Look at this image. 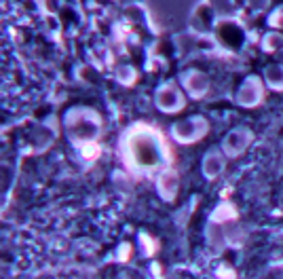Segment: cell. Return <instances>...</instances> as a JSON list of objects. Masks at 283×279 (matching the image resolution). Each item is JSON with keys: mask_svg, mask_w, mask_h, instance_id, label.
Listing matches in <instances>:
<instances>
[{"mask_svg": "<svg viewBox=\"0 0 283 279\" xmlns=\"http://www.w3.org/2000/svg\"><path fill=\"white\" fill-rule=\"evenodd\" d=\"M182 83H184L186 91L191 93L193 98H203V95L207 93V89H209V78H207V74H203V72H199V70L186 72L184 78H182Z\"/></svg>", "mask_w": 283, "mask_h": 279, "instance_id": "cell-7", "label": "cell"}, {"mask_svg": "<svg viewBox=\"0 0 283 279\" xmlns=\"http://www.w3.org/2000/svg\"><path fill=\"white\" fill-rule=\"evenodd\" d=\"M270 23L277 28H283V9H277L273 15H270Z\"/></svg>", "mask_w": 283, "mask_h": 279, "instance_id": "cell-11", "label": "cell"}, {"mask_svg": "<svg viewBox=\"0 0 283 279\" xmlns=\"http://www.w3.org/2000/svg\"><path fill=\"white\" fill-rule=\"evenodd\" d=\"M266 83L273 89H283V66H270V68H266Z\"/></svg>", "mask_w": 283, "mask_h": 279, "instance_id": "cell-10", "label": "cell"}, {"mask_svg": "<svg viewBox=\"0 0 283 279\" xmlns=\"http://www.w3.org/2000/svg\"><path fill=\"white\" fill-rule=\"evenodd\" d=\"M178 190V176L173 172H163L159 178V192L163 199H173Z\"/></svg>", "mask_w": 283, "mask_h": 279, "instance_id": "cell-9", "label": "cell"}, {"mask_svg": "<svg viewBox=\"0 0 283 279\" xmlns=\"http://www.w3.org/2000/svg\"><path fill=\"white\" fill-rule=\"evenodd\" d=\"M78 118H74V114L70 112L66 118V129H68V136L72 138L74 142H80L82 146L87 148V142H91L96 138V133L100 129V116L93 114L91 118H85V110H76Z\"/></svg>", "mask_w": 283, "mask_h": 279, "instance_id": "cell-2", "label": "cell"}, {"mask_svg": "<svg viewBox=\"0 0 283 279\" xmlns=\"http://www.w3.org/2000/svg\"><path fill=\"white\" fill-rule=\"evenodd\" d=\"M155 104L163 112H178L184 106V95L173 83H167V85H161V87L157 89Z\"/></svg>", "mask_w": 283, "mask_h": 279, "instance_id": "cell-4", "label": "cell"}, {"mask_svg": "<svg viewBox=\"0 0 283 279\" xmlns=\"http://www.w3.org/2000/svg\"><path fill=\"white\" fill-rule=\"evenodd\" d=\"M275 45H277V34H270L268 38H264V47H268V49H273Z\"/></svg>", "mask_w": 283, "mask_h": 279, "instance_id": "cell-12", "label": "cell"}, {"mask_svg": "<svg viewBox=\"0 0 283 279\" xmlns=\"http://www.w3.org/2000/svg\"><path fill=\"white\" fill-rule=\"evenodd\" d=\"M252 131L245 127H237L226 133V138L222 142V150L226 152L228 156H239L247 146L252 144Z\"/></svg>", "mask_w": 283, "mask_h": 279, "instance_id": "cell-5", "label": "cell"}, {"mask_svg": "<svg viewBox=\"0 0 283 279\" xmlns=\"http://www.w3.org/2000/svg\"><path fill=\"white\" fill-rule=\"evenodd\" d=\"M224 163H226V161H224V154H222L220 150H216V148H211V150L203 156V163H201L205 178H209V180L218 178V176L224 172Z\"/></svg>", "mask_w": 283, "mask_h": 279, "instance_id": "cell-8", "label": "cell"}, {"mask_svg": "<svg viewBox=\"0 0 283 279\" xmlns=\"http://www.w3.org/2000/svg\"><path fill=\"white\" fill-rule=\"evenodd\" d=\"M260 100H262V83L258 81L256 76L247 78L241 85L239 93H237V102L241 106H258V102H260Z\"/></svg>", "mask_w": 283, "mask_h": 279, "instance_id": "cell-6", "label": "cell"}, {"mask_svg": "<svg viewBox=\"0 0 283 279\" xmlns=\"http://www.w3.org/2000/svg\"><path fill=\"white\" fill-rule=\"evenodd\" d=\"M205 133H207V121L203 116L184 118V121H178V123L171 127V136L182 144H191L199 138H203Z\"/></svg>", "mask_w": 283, "mask_h": 279, "instance_id": "cell-3", "label": "cell"}, {"mask_svg": "<svg viewBox=\"0 0 283 279\" xmlns=\"http://www.w3.org/2000/svg\"><path fill=\"white\" fill-rule=\"evenodd\" d=\"M123 148L129 167L137 169V172L150 174L165 165L167 146L163 144L159 133L146 125H135L133 129H129L123 140Z\"/></svg>", "mask_w": 283, "mask_h": 279, "instance_id": "cell-1", "label": "cell"}]
</instances>
